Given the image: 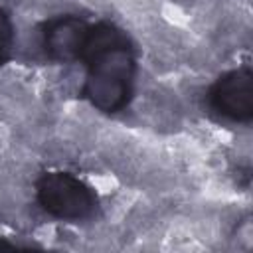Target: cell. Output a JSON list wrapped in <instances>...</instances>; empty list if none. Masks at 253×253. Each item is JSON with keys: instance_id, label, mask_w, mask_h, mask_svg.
<instances>
[{"instance_id": "5", "label": "cell", "mask_w": 253, "mask_h": 253, "mask_svg": "<svg viewBox=\"0 0 253 253\" xmlns=\"http://www.w3.org/2000/svg\"><path fill=\"white\" fill-rule=\"evenodd\" d=\"M12 45H14V24L8 12L0 6V65H4L10 59Z\"/></svg>"}, {"instance_id": "3", "label": "cell", "mask_w": 253, "mask_h": 253, "mask_svg": "<svg viewBox=\"0 0 253 253\" xmlns=\"http://www.w3.org/2000/svg\"><path fill=\"white\" fill-rule=\"evenodd\" d=\"M210 105L221 117L235 123L253 119V71L249 65L231 69L215 79L210 89Z\"/></svg>"}, {"instance_id": "1", "label": "cell", "mask_w": 253, "mask_h": 253, "mask_svg": "<svg viewBox=\"0 0 253 253\" xmlns=\"http://www.w3.org/2000/svg\"><path fill=\"white\" fill-rule=\"evenodd\" d=\"M77 61L85 63L83 95L103 113L123 111L132 97L136 55L128 36L111 22L89 24Z\"/></svg>"}, {"instance_id": "6", "label": "cell", "mask_w": 253, "mask_h": 253, "mask_svg": "<svg viewBox=\"0 0 253 253\" xmlns=\"http://www.w3.org/2000/svg\"><path fill=\"white\" fill-rule=\"evenodd\" d=\"M0 249H16V243H12V241H8L0 235Z\"/></svg>"}, {"instance_id": "4", "label": "cell", "mask_w": 253, "mask_h": 253, "mask_svg": "<svg viewBox=\"0 0 253 253\" xmlns=\"http://www.w3.org/2000/svg\"><path fill=\"white\" fill-rule=\"evenodd\" d=\"M87 30L89 22L71 14L45 20L42 26V45L45 55L61 63L77 61Z\"/></svg>"}, {"instance_id": "2", "label": "cell", "mask_w": 253, "mask_h": 253, "mask_svg": "<svg viewBox=\"0 0 253 253\" xmlns=\"http://www.w3.org/2000/svg\"><path fill=\"white\" fill-rule=\"evenodd\" d=\"M36 198L42 210L57 219H87L97 211L95 190L69 172H45L36 182Z\"/></svg>"}]
</instances>
